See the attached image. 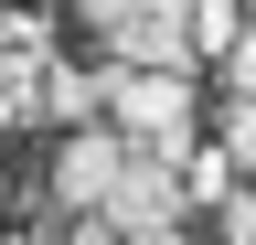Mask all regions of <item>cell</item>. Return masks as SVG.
Instances as JSON below:
<instances>
[{"instance_id": "5", "label": "cell", "mask_w": 256, "mask_h": 245, "mask_svg": "<svg viewBox=\"0 0 256 245\" xmlns=\"http://www.w3.org/2000/svg\"><path fill=\"white\" fill-rule=\"evenodd\" d=\"M43 107L64 128H96L107 117V64H43Z\"/></svg>"}, {"instance_id": "15", "label": "cell", "mask_w": 256, "mask_h": 245, "mask_svg": "<svg viewBox=\"0 0 256 245\" xmlns=\"http://www.w3.org/2000/svg\"><path fill=\"white\" fill-rule=\"evenodd\" d=\"M0 245H43V235H0Z\"/></svg>"}, {"instance_id": "10", "label": "cell", "mask_w": 256, "mask_h": 245, "mask_svg": "<svg viewBox=\"0 0 256 245\" xmlns=\"http://www.w3.org/2000/svg\"><path fill=\"white\" fill-rule=\"evenodd\" d=\"M214 64H224V85H235V96L256 107V21H246V32H235V43H224V53H214Z\"/></svg>"}, {"instance_id": "9", "label": "cell", "mask_w": 256, "mask_h": 245, "mask_svg": "<svg viewBox=\"0 0 256 245\" xmlns=\"http://www.w3.org/2000/svg\"><path fill=\"white\" fill-rule=\"evenodd\" d=\"M214 149H224V160H235V171H256V107H246V96L224 107V139H214Z\"/></svg>"}, {"instance_id": "16", "label": "cell", "mask_w": 256, "mask_h": 245, "mask_svg": "<svg viewBox=\"0 0 256 245\" xmlns=\"http://www.w3.org/2000/svg\"><path fill=\"white\" fill-rule=\"evenodd\" d=\"M235 11H246V21H256V0H235Z\"/></svg>"}, {"instance_id": "4", "label": "cell", "mask_w": 256, "mask_h": 245, "mask_svg": "<svg viewBox=\"0 0 256 245\" xmlns=\"http://www.w3.org/2000/svg\"><path fill=\"white\" fill-rule=\"evenodd\" d=\"M118 160H128V139L107 128V117L75 128V139L54 149V203H64V213H96V203H107V181H118Z\"/></svg>"}, {"instance_id": "11", "label": "cell", "mask_w": 256, "mask_h": 245, "mask_svg": "<svg viewBox=\"0 0 256 245\" xmlns=\"http://www.w3.org/2000/svg\"><path fill=\"white\" fill-rule=\"evenodd\" d=\"M214 235H224V245H256V192H246V181L214 203Z\"/></svg>"}, {"instance_id": "13", "label": "cell", "mask_w": 256, "mask_h": 245, "mask_svg": "<svg viewBox=\"0 0 256 245\" xmlns=\"http://www.w3.org/2000/svg\"><path fill=\"white\" fill-rule=\"evenodd\" d=\"M64 245H118V224H107V213H75V235H64Z\"/></svg>"}, {"instance_id": "12", "label": "cell", "mask_w": 256, "mask_h": 245, "mask_svg": "<svg viewBox=\"0 0 256 245\" xmlns=\"http://www.w3.org/2000/svg\"><path fill=\"white\" fill-rule=\"evenodd\" d=\"M75 11L96 21V32H118V21H128V11H139V0H75Z\"/></svg>"}, {"instance_id": "3", "label": "cell", "mask_w": 256, "mask_h": 245, "mask_svg": "<svg viewBox=\"0 0 256 245\" xmlns=\"http://www.w3.org/2000/svg\"><path fill=\"white\" fill-rule=\"evenodd\" d=\"M118 64H139V75H192V21H182V0H139V11L107 32Z\"/></svg>"}, {"instance_id": "14", "label": "cell", "mask_w": 256, "mask_h": 245, "mask_svg": "<svg viewBox=\"0 0 256 245\" xmlns=\"http://www.w3.org/2000/svg\"><path fill=\"white\" fill-rule=\"evenodd\" d=\"M118 245H182V224H150V235H118Z\"/></svg>"}, {"instance_id": "7", "label": "cell", "mask_w": 256, "mask_h": 245, "mask_svg": "<svg viewBox=\"0 0 256 245\" xmlns=\"http://www.w3.org/2000/svg\"><path fill=\"white\" fill-rule=\"evenodd\" d=\"M182 21H192V64H203V53H224V43L246 32V11H235V0H182Z\"/></svg>"}, {"instance_id": "17", "label": "cell", "mask_w": 256, "mask_h": 245, "mask_svg": "<svg viewBox=\"0 0 256 245\" xmlns=\"http://www.w3.org/2000/svg\"><path fill=\"white\" fill-rule=\"evenodd\" d=\"M246 192H256V171H246Z\"/></svg>"}, {"instance_id": "6", "label": "cell", "mask_w": 256, "mask_h": 245, "mask_svg": "<svg viewBox=\"0 0 256 245\" xmlns=\"http://www.w3.org/2000/svg\"><path fill=\"white\" fill-rule=\"evenodd\" d=\"M0 117H43V53H0Z\"/></svg>"}, {"instance_id": "2", "label": "cell", "mask_w": 256, "mask_h": 245, "mask_svg": "<svg viewBox=\"0 0 256 245\" xmlns=\"http://www.w3.org/2000/svg\"><path fill=\"white\" fill-rule=\"evenodd\" d=\"M107 128L118 139H150V149L192 139V75H139V64L107 53Z\"/></svg>"}, {"instance_id": "1", "label": "cell", "mask_w": 256, "mask_h": 245, "mask_svg": "<svg viewBox=\"0 0 256 245\" xmlns=\"http://www.w3.org/2000/svg\"><path fill=\"white\" fill-rule=\"evenodd\" d=\"M182 149L192 139H171V149H150V139H128V160H118V181H107V224L118 235H150V224H182Z\"/></svg>"}, {"instance_id": "8", "label": "cell", "mask_w": 256, "mask_h": 245, "mask_svg": "<svg viewBox=\"0 0 256 245\" xmlns=\"http://www.w3.org/2000/svg\"><path fill=\"white\" fill-rule=\"evenodd\" d=\"M235 192V160L224 149H182V203H224Z\"/></svg>"}]
</instances>
